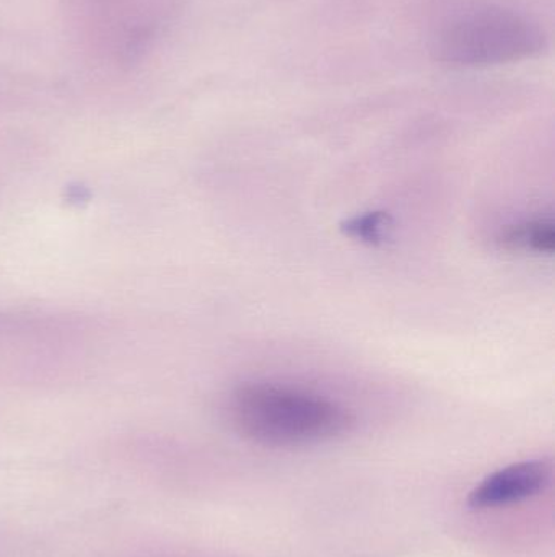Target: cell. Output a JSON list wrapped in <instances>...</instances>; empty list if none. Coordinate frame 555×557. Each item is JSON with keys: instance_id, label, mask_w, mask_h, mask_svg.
<instances>
[{"instance_id": "2", "label": "cell", "mask_w": 555, "mask_h": 557, "mask_svg": "<svg viewBox=\"0 0 555 557\" xmlns=\"http://www.w3.org/2000/svg\"><path fill=\"white\" fill-rule=\"evenodd\" d=\"M543 35L524 16L502 9L466 13L446 26L436 52L445 62L462 65L501 64L538 52Z\"/></svg>"}, {"instance_id": "4", "label": "cell", "mask_w": 555, "mask_h": 557, "mask_svg": "<svg viewBox=\"0 0 555 557\" xmlns=\"http://www.w3.org/2000/svg\"><path fill=\"white\" fill-rule=\"evenodd\" d=\"M501 248L514 253L553 255L555 228L551 219H534L508 225L499 235Z\"/></svg>"}, {"instance_id": "3", "label": "cell", "mask_w": 555, "mask_h": 557, "mask_svg": "<svg viewBox=\"0 0 555 557\" xmlns=\"http://www.w3.org/2000/svg\"><path fill=\"white\" fill-rule=\"evenodd\" d=\"M553 480V467L546 460H528L508 465L489 474L469 493L471 509H499L524 503L543 493Z\"/></svg>"}, {"instance_id": "1", "label": "cell", "mask_w": 555, "mask_h": 557, "mask_svg": "<svg viewBox=\"0 0 555 557\" xmlns=\"http://www.w3.org/2000/svg\"><path fill=\"white\" fill-rule=\"evenodd\" d=\"M231 425L254 444L300 448L325 444L351 431L354 418L338 401L276 383H247L230 396Z\"/></svg>"}, {"instance_id": "5", "label": "cell", "mask_w": 555, "mask_h": 557, "mask_svg": "<svg viewBox=\"0 0 555 557\" xmlns=\"http://www.w3.org/2000/svg\"><path fill=\"white\" fill-rule=\"evenodd\" d=\"M391 225H393V221L384 212H367V214L349 219L341 228L348 237L377 247L387 240Z\"/></svg>"}]
</instances>
